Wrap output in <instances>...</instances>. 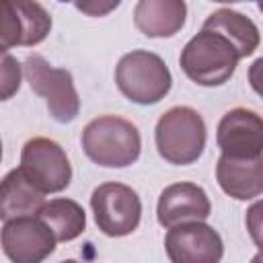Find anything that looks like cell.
Masks as SVG:
<instances>
[{"instance_id": "10", "label": "cell", "mask_w": 263, "mask_h": 263, "mask_svg": "<svg viewBox=\"0 0 263 263\" xmlns=\"http://www.w3.org/2000/svg\"><path fill=\"white\" fill-rule=\"evenodd\" d=\"M55 242L37 216L10 220L0 230V247L10 263H43L55 251Z\"/></svg>"}, {"instance_id": "5", "label": "cell", "mask_w": 263, "mask_h": 263, "mask_svg": "<svg viewBox=\"0 0 263 263\" xmlns=\"http://www.w3.org/2000/svg\"><path fill=\"white\" fill-rule=\"evenodd\" d=\"M23 74L35 95L45 99L49 115L58 123H70L80 113V97L70 70L53 68L43 55L31 53L23 62Z\"/></svg>"}, {"instance_id": "21", "label": "cell", "mask_w": 263, "mask_h": 263, "mask_svg": "<svg viewBox=\"0 0 263 263\" xmlns=\"http://www.w3.org/2000/svg\"><path fill=\"white\" fill-rule=\"evenodd\" d=\"M62 263H78V261H74V259H66V261H62Z\"/></svg>"}, {"instance_id": "2", "label": "cell", "mask_w": 263, "mask_h": 263, "mask_svg": "<svg viewBox=\"0 0 263 263\" xmlns=\"http://www.w3.org/2000/svg\"><path fill=\"white\" fill-rule=\"evenodd\" d=\"M158 154L177 166H187L199 160L205 148L208 129L203 117L187 105L171 107L160 115L154 129Z\"/></svg>"}, {"instance_id": "4", "label": "cell", "mask_w": 263, "mask_h": 263, "mask_svg": "<svg viewBox=\"0 0 263 263\" xmlns=\"http://www.w3.org/2000/svg\"><path fill=\"white\" fill-rule=\"evenodd\" d=\"M115 84L127 101L136 105H156L168 95L173 76L158 53L134 49L117 62Z\"/></svg>"}, {"instance_id": "13", "label": "cell", "mask_w": 263, "mask_h": 263, "mask_svg": "<svg viewBox=\"0 0 263 263\" xmlns=\"http://www.w3.org/2000/svg\"><path fill=\"white\" fill-rule=\"evenodd\" d=\"M187 18V4L183 0H140L134 8V23L146 37H173Z\"/></svg>"}, {"instance_id": "15", "label": "cell", "mask_w": 263, "mask_h": 263, "mask_svg": "<svg viewBox=\"0 0 263 263\" xmlns=\"http://www.w3.org/2000/svg\"><path fill=\"white\" fill-rule=\"evenodd\" d=\"M203 31H212L222 35L224 39L230 41V45L236 49L238 58H247L253 55L255 49L259 47V29L257 25L245 16L242 12H236L232 8H218L214 10L201 25Z\"/></svg>"}, {"instance_id": "11", "label": "cell", "mask_w": 263, "mask_h": 263, "mask_svg": "<svg viewBox=\"0 0 263 263\" xmlns=\"http://www.w3.org/2000/svg\"><path fill=\"white\" fill-rule=\"evenodd\" d=\"M212 214V203L203 187L195 183H173L164 187L156 203V220L164 228L187 222H203Z\"/></svg>"}, {"instance_id": "19", "label": "cell", "mask_w": 263, "mask_h": 263, "mask_svg": "<svg viewBox=\"0 0 263 263\" xmlns=\"http://www.w3.org/2000/svg\"><path fill=\"white\" fill-rule=\"evenodd\" d=\"M23 78V64L14 55H2L0 58V101L12 99L21 88Z\"/></svg>"}, {"instance_id": "3", "label": "cell", "mask_w": 263, "mask_h": 263, "mask_svg": "<svg viewBox=\"0 0 263 263\" xmlns=\"http://www.w3.org/2000/svg\"><path fill=\"white\" fill-rule=\"evenodd\" d=\"M238 60L240 58L228 39L203 29L185 43L179 55L181 70L199 86L226 84L232 78Z\"/></svg>"}, {"instance_id": "9", "label": "cell", "mask_w": 263, "mask_h": 263, "mask_svg": "<svg viewBox=\"0 0 263 263\" xmlns=\"http://www.w3.org/2000/svg\"><path fill=\"white\" fill-rule=\"evenodd\" d=\"M216 142L222 156L228 158H261L263 150V121L261 115L247 107L226 111L216 129Z\"/></svg>"}, {"instance_id": "7", "label": "cell", "mask_w": 263, "mask_h": 263, "mask_svg": "<svg viewBox=\"0 0 263 263\" xmlns=\"http://www.w3.org/2000/svg\"><path fill=\"white\" fill-rule=\"evenodd\" d=\"M90 208L99 230L105 236H127L132 234L142 218L140 195L123 183H103L90 195Z\"/></svg>"}, {"instance_id": "12", "label": "cell", "mask_w": 263, "mask_h": 263, "mask_svg": "<svg viewBox=\"0 0 263 263\" xmlns=\"http://www.w3.org/2000/svg\"><path fill=\"white\" fill-rule=\"evenodd\" d=\"M216 181L220 189L238 201H251L263 193V158H218Z\"/></svg>"}, {"instance_id": "17", "label": "cell", "mask_w": 263, "mask_h": 263, "mask_svg": "<svg viewBox=\"0 0 263 263\" xmlns=\"http://www.w3.org/2000/svg\"><path fill=\"white\" fill-rule=\"evenodd\" d=\"M16 10L23 21V45L33 47L39 45L51 31V16L39 2H25L14 0Z\"/></svg>"}, {"instance_id": "22", "label": "cell", "mask_w": 263, "mask_h": 263, "mask_svg": "<svg viewBox=\"0 0 263 263\" xmlns=\"http://www.w3.org/2000/svg\"><path fill=\"white\" fill-rule=\"evenodd\" d=\"M0 160H2V140H0Z\"/></svg>"}, {"instance_id": "18", "label": "cell", "mask_w": 263, "mask_h": 263, "mask_svg": "<svg viewBox=\"0 0 263 263\" xmlns=\"http://www.w3.org/2000/svg\"><path fill=\"white\" fill-rule=\"evenodd\" d=\"M23 45V21L14 0H0V55Z\"/></svg>"}, {"instance_id": "14", "label": "cell", "mask_w": 263, "mask_h": 263, "mask_svg": "<svg viewBox=\"0 0 263 263\" xmlns=\"http://www.w3.org/2000/svg\"><path fill=\"white\" fill-rule=\"evenodd\" d=\"M45 197L37 191L21 173V168L8 171L0 181V220L10 222L16 218L37 216Z\"/></svg>"}, {"instance_id": "1", "label": "cell", "mask_w": 263, "mask_h": 263, "mask_svg": "<svg viewBox=\"0 0 263 263\" xmlns=\"http://www.w3.org/2000/svg\"><path fill=\"white\" fill-rule=\"evenodd\" d=\"M82 150L99 166L125 168L140 158L142 138L132 121L117 115H101L82 129Z\"/></svg>"}, {"instance_id": "8", "label": "cell", "mask_w": 263, "mask_h": 263, "mask_svg": "<svg viewBox=\"0 0 263 263\" xmlns=\"http://www.w3.org/2000/svg\"><path fill=\"white\" fill-rule=\"evenodd\" d=\"M164 249L171 263H220L224 257L222 236L205 222H187L168 228Z\"/></svg>"}, {"instance_id": "20", "label": "cell", "mask_w": 263, "mask_h": 263, "mask_svg": "<svg viewBox=\"0 0 263 263\" xmlns=\"http://www.w3.org/2000/svg\"><path fill=\"white\" fill-rule=\"evenodd\" d=\"M78 10L86 12L88 16H105L109 14L111 10H115L119 6V0L115 2H97V0H90V2H76L74 4Z\"/></svg>"}, {"instance_id": "16", "label": "cell", "mask_w": 263, "mask_h": 263, "mask_svg": "<svg viewBox=\"0 0 263 263\" xmlns=\"http://www.w3.org/2000/svg\"><path fill=\"white\" fill-rule=\"evenodd\" d=\"M37 218L51 230L58 242H70L86 230V214L82 205L68 197L45 201Z\"/></svg>"}, {"instance_id": "6", "label": "cell", "mask_w": 263, "mask_h": 263, "mask_svg": "<svg viewBox=\"0 0 263 263\" xmlns=\"http://www.w3.org/2000/svg\"><path fill=\"white\" fill-rule=\"evenodd\" d=\"M21 173L43 195L60 193L72 181L66 150L51 138H31L21 150Z\"/></svg>"}]
</instances>
